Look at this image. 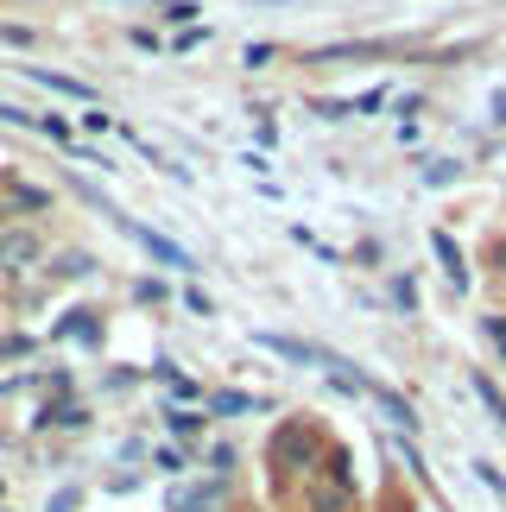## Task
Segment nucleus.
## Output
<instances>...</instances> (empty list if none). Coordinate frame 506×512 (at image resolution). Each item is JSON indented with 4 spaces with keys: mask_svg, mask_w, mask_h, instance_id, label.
Wrapping results in <instances>:
<instances>
[{
    "mask_svg": "<svg viewBox=\"0 0 506 512\" xmlns=\"http://www.w3.org/2000/svg\"><path fill=\"white\" fill-rule=\"evenodd\" d=\"M348 114H355V108H348V102H336V95H317V102H310V121H329V127H336V121H348Z\"/></svg>",
    "mask_w": 506,
    "mask_h": 512,
    "instance_id": "obj_29",
    "label": "nucleus"
},
{
    "mask_svg": "<svg viewBox=\"0 0 506 512\" xmlns=\"http://www.w3.org/2000/svg\"><path fill=\"white\" fill-rule=\"evenodd\" d=\"M431 253L443 260V272H450V285H456V291H469V253L456 247V234H450V228H431Z\"/></svg>",
    "mask_w": 506,
    "mask_h": 512,
    "instance_id": "obj_15",
    "label": "nucleus"
},
{
    "mask_svg": "<svg viewBox=\"0 0 506 512\" xmlns=\"http://www.w3.org/2000/svg\"><path fill=\"white\" fill-rule=\"evenodd\" d=\"M45 253H51V241H45L38 222H26V215L0 222V279H7V285L38 279V272H45Z\"/></svg>",
    "mask_w": 506,
    "mask_h": 512,
    "instance_id": "obj_2",
    "label": "nucleus"
},
{
    "mask_svg": "<svg viewBox=\"0 0 506 512\" xmlns=\"http://www.w3.org/2000/svg\"><path fill=\"white\" fill-rule=\"evenodd\" d=\"M102 336H108V323H102V310H95V304H70L64 317L51 323V342H83V348H102Z\"/></svg>",
    "mask_w": 506,
    "mask_h": 512,
    "instance_id": "obj_10",
    "label": "nucleus"
},
{
    "mask_svg": "<svg viewBox=\"0 0 506 512\" xmlns=\"http://www.w3.org/2000/svg\"><path fill=\"white\" fill-rule=\"evenodd\" d=\"M89 424H95V411L83 399H57V392L32 411V437H83Z\"/></svg>",
    "mask_w": 506,
    "mask_h": 512,
    "instance_id": "obj_6",
    "label": "nucleus"
},
{
    "mask_svg": "<svg viewBox=\"0 0 506 512\" xmlns=\"http://www.w3.org/2000/svg\"><path fill=\"white\" fill-rule=\"evenodd\" d=\"M140 487H146V475H140V468H121V475H102V494H114V500H121V494H140Z\"/></svg>",
    "mask_w": 506,
    "mask_h": 512,
    "instance_id": "obj_27",
    "label": "nucleus"
},
{
    "mask_svg": "<svg viewBox=\"0 0 506 512\" xmlns=\"http://www.w3.org/2000/svg\"><path fill=\"white\" fill-rule=\"evenodd\" d=\"M279 64V45H247L241 51V70H272Z\"/></svg>",
    "mask_w": 506,
    "mask_h": 512,
    "instance_id": "obj_32",
    "label": "nucleus"
},
{
    "mask_svg": "<svg viewBox=\"0 0 506 512\" xmlns=\"http://www.w3.org/2000/svg\"><path fill=\"white\" fill-rule=\"evenodd\" d=\"M197 0H159V19H165V26H197Z\"/></svg>",
    "mask_w": 506,
    "mask_h": 512,
    "instance_id": "obj_26",
    "label": "nucleus"
},
{
    "mask_svg": "<svg viewBox=\"0 0 506 512\" xmlns=\"http://www.w3.org/2000/svg\"><path fill=\"white\" fill-rule=\"evenodd\" d=\"M488 272H494V279L506 285V228H500L494 241H488Z\"/></svg>",
    "mask_w": 506,
    "mask_h": 512,
    "instance_id": "obj_37",
    "label": "nucleus"
},
{
    "mask_svg": "<svg viewBox=\"0 0 506 512\" xmlns=\"http://www.w3.org/2000/svg\"><path fill=\"white\" fill-rule=\"evenodd\" d=\"M32 38H38L32 26H13V19H0V45H13V51H26V45H32Z\"/></svg>",
    "mask_w": 506,
    "mask_h": 512,
    "instance_id": "obj_36",
    "label": "nucleus"
},
{
    "mask_svg": "<svg viewBox=\"0 0 506 512\" xmlns=\"http://www.w3.org/2000/svg\"><path fill=\"white\" fill-rule=\"evenodd\" d=\"M253 348L279 354V361H291V367H317V342H304V336H285V329H253Z\"/></svg>",
    "mask_w": 506,
    "mask_h": 512,
    "instance_id": "obj_12",
    "label": "nucleus"
},
{
    "mask_svg": "<svg viewBox=\"0 0 506 512\" xmlns=\"http://www.w3.org/2000/svg\"><path fill=\"white\" fill-rule=\"evenodd\" d=\"M184 310L190 317H216V298H209L203 285H184Z\"/></svg>",
    "mask_w": 506,
    "mask_h": 512,
    "instance_id": "obj_34",
    "label": "nucleus"
},
{
    "mask_svg": "<svg viewBox=\"0 0 506 512\" xmlns=\"http://www.w3.org/2000/svg\"><path fill=\"white\" fill-rule=\"evenodd\" d=\"M19 70H26L38 89H51V95H64V102L95 108V83H83V76H64V70H45V64H19Z\"/></svg>",
    "mask_w": 506,
    "mask_h": 512,
    "instance_id": "obj_14",
    "label": "nucleus"
},
{
    "mask_svg": "<svg viewBox=\"0 0 506 512\" xmlns=\"http://www.w3.org/2000/svg\"><path fill=\"white\" fill-rule=\"evenodd\" d=\"M127 298L140 304V310H165V304H171V285H165V279H133Z\"/></svg>",
    "mask_w": 506,
    "mask_h": 512,
    "instance_id": "obj_19",
    "label": "nucleus"
},
{
    "mask_svg": "<svg viewBox=\"0 0 506 512\" xmlns=\"http://www.w3.org/2000/svg\"><path fill=\"white\" fill-rule=\"evenodd\" d=\"M165 443H197V437H209V411L203 405H171L165 399Z\"/></svg>",
    "mask_w": 506,
    "mask_h": 512,
    "instance_id": "obj_13",
    "label": "nucleus"
},
{
    "mask_svg": "<svg viewBox=\"0 0 506 512\" xmlns=\"http://www.w3.org/2000/svg\"><path fill=\"white\" fill-rule=\"evenodd\" d=\"M367 405H380V418L399 430V437H418L424 430V418H418V405L405 399L399 386H386V380H374V373H367Z\"/></svg>",
    "mask_w": 506,
    "mask_h": 512,
    "instance_id": "obj_7",
    "label": "nucleus"
},
{
    "mask_svg": "<svg viewBox=\"0 0 506 512\" xmlns=\"http://www.w3.org/2000/svg\"><path fill=\"white\" fill-rule=\"evenodd\" d=\"M0 512H13V506H7V500H0Z\"/></svg>",
    "mask_w": 506,
    "mask_h": 512,
    "instance_id": "obj_44",
    "label": "nucleus"
},
{
    "mask_svg": "<svg viewBox=\"0 0 506 512\" xmlns=\"http://www.w3.org/2000/svg\"><path fill=\"white\" fill-rule=\"evenodd\" d=\"M38 354V336H7L0 342V361H32Z\"/></svg>",
    "mask_w": 506,
    "mask_h": 512,
    "instance_id": "obj_33",
    "label": "nucleus"
},
{
    "mask_svg": "<svg viewBox=\"0 0 506 512\" xmlns=\"http://www.w3.org/2000/svg\"><path fill=\"white\" fill-rule=\"evenodd\" d=\"M95 266H102V260H95L89 247H51L38 279H45V285H83V279H95Z\"/></svg>",
    "mask_w": 506,
    "mask_h": 512,
    "instance_id": "obj_9",
    "label": "nucleus"
},
{
    "mask_svg": "<svg viewBox=\"0 0 506 512\" xmlns=\"http://www.w3.org/2000/svg\"><path fill=\"white\" fill-rule=\"evenodd\" d=\"M203 411H209V418H253V411H272V399H260V392H241V386H209Z\"/></svg>",
    "mask_w": 506,
    "mask_h": 512,
    "instance_id": "obj_11",
    "label": "nucleus"
},
{
    "mask_svg": "<svg viewBox=\"0 0 506 512\" xmlns=\"http://www.w3.org/2000/svg\"><path fill=\"white\" fill-rule=\"evenodd\" d=\"M140 380H146V367H121V361H114V367L102 373V386H108V392H133Z\"/></svg>",
    "mask_w": 506,
    "mask_h": 512,
    "instance_id": "obj_28",
    "label": "nucleus"
},
{
    "mask_svg": "<svg viewBox=\"0 0 506 512\" xmlns=\"http://www.w3.org/2000/svg\"><path fill=\"white\" fill-rule=\"evenodd\" d=\"M469 392L481 399V411L494 418V430H506V392H500V380H494L488 367H475V373H469Z\"/></svg>",
    "mask_w": 506,
    "mask_h": 512,
    "instance_id": "obj_17",
    "label": "nucleus"
},
{
    "mask_svg": "<svg viewBox=\"0 0 506 512\" xmlns=\"http://www.w3.org/2000/svg\"><path fill=\"white\" fill-rule=\"evenodd\" d=\"M481 342H488L500 354V367H506V310H488V317H481Z\"/></svg>",
    "mask_w": 506,
    "mask_h": 512,
    "instance_id": "obj_23",
    "label": "nucleus"
},
{
    "mask_svg": "<svg viewBox=\"0 0 506 512\" xmlns=\"http://www.w3.org/2000/svg\"><path fill=\"white\" fill-rule=\"evenodd\" d=\"M291 512H367L361 500V481H342V475H304L298 494H291Z\"/></svg>",
    "mask_w": 506,
    "mask_h": 512,
    "instance_id": "obj_3",
    "label": "nucleus"
},
{
    "mask_svg": "<svg viewBox=\"0 0 506 512\" xmlns=\"http://www.w3.org/2000/svg\"><path fill=\"white\" fill-rule=\"evenodd\" d=\"M393 449H399V462H405V468H412V481L424 487V494H431V462H424V449H418L412 437H399Z\"/></svg>",
    "mask_w": 506,
    "mask_h": 512,
    "instance_id": "obj_20",
    "label": "nucleus"
},
{
    "mask_svg": "<svg viewBox=\"0 0 506 512\" xmlns=\"http://www.w3.org/2000/svg\"><path fill=\"white\" fill-rule=\"evenodd\" d=\"M203 38H209V26H184V32H178V51H197Z\"/></svg>",
    "mask_w": 506,
    "mask_h": 512,
    "instance_id": "obj_41",
    "label": "nucleus"
},
{
    "mask_svg": "<svg viewBox=\"0 0 506 512\" xmlns=\"http://www.w3.org/2000/svg\"><path fill=\"white\" fill-rule=\"evenodd\" d=\"M0 203H7L13 215H26V222H38V215H51L57 190L32 184V177H19V171H0Z\"/></svg>",
    "mask_w": 506,
    "mask_h": 512,
    "instance_id": "obj_8",
    "label": "nucleus"
},
{
    "mask_svg": "<svg viewBox=\"0 0 506 512\" xmlns=\"http://www.w3.org/2000/svg\"><path fill=\"white\" fill-rule=\"evenodd\" d=\"M146 468H152V475H165V481H184V475H197V462H190V449H184V443H152Z\"/></svg>",
    "mask_w": 506,
    "mask_h": 512,
    "instance_id": "obj_16",
    "label": "nucleus"
},
{
    "mask_svg": "<svg viewBox=\"0 0 506 512\" xmlns=\"http://www.w3.org/2000/svg\"><path fill=\"white\" fill-rule=\"evenodd\" d=\"M203 475H216V481H235V475H241V449L228 443V437H216V443H209V456H203Z\"/></svg>",
    "mask_w": 506,
    "mask_h": 512,
    "instance_id": "obj_18",
    "label": "nucleus"
},
{
    "mask_svg": "<svg viewBox=\"0 0 506 512\" xmlns=\"http://www.w3.org/2000/svg\"><path fill=\"white\" fill-rule=\"evenodd\" d=\"M0 127H32V133H38V114L19 108V102H0Z\"/></svg>",
    "mask_w": 506,
    "mask_h": 512,
    "instance_id": "obj_35",
    "label": "nucleus"
},
{
    "mask_svg": "<svg viewBox=\"0 0 506 512\" xmlns=\"http://www.w3.org/2000/svg\"><path fill=\"white\" fill-rule=\"evenodd\" d=\"M38 133H45L51 146H64V152L76 146V127H70V114H38Z\"/></svg>",
    "mask_w": 506,
    "mask_h": 512,
    "instance_id": "obj_22",
    "label": "nucleus"
},
{
    "mask_svg": "<svg viewBox=\"0 0 506 512\" xmlns=\"http://www.w3.org/2000/svg\"><path fill=\"white\" fill-rule=\"evenodd\" d=\"M475 481L488 487V494H500V500H506V468H500V462H488V456H481V462H475Z\"/></svg>",
    "mask_w": 506,
    "mask_h": 512,
    "instance_id": "obj_30",
    "label": "nucleus"
},
{
    "mask_svg": "<svg viewBox=\"0 0 506 512\" xmlns=\"http://www.w3.org/2000/svg\"><path fill=\"white\" fill-rule=\"evenodd\" d=\"M0 500H7V475H0Z\"/></svg>",
    "mask_w": 506,
    "mask_h": 512,
    "instance_id": "obj_43",
    "label": "nucleus"
},
{
    "mask_svg": "<svg viewBox=\"0 0 506 512\" xmlns=\"http://www.w3.org/2000/svg\"><path fill=\"white\" fill-rule=\"evenodd\" d=\"M235 506V481H216V475H184L165 487V512H228Z\"/></svg>",
    "mask_w": 506,
    "mask_h": 512,
    "instance_id": "obj_5",
    "label": "nucleus"
},
{
    "mask_svg": "<svg viewBox=\"0 0 506 512\" xmlns=\"http://www.w3.org/2000/svg\"><path fill=\"white\" fill-rule=\"evenodd\" d=\"M393 310H399V317H418V279H412V272L393 279Z\"/></svg>",
    "mask_w": 506,
    "mask_h": 512,
    "instance_id": "obj_24",
    "label": "nucleus"
},
{
    "mask_svg": "<svg viewBox=\"0 0 506 512\" xmlns=\"http://www.w3.org/2000/svg\"><path fill=\"white\" fill-rule=\"evenodd\" d=\"M456 177H462V159H437V165H424V184H431V190L456 184Z\"/></svg>",
    "mask_w": 506,
    "mask_h": 512,
    "instance_id": "obj_31",
    "label": "nucleus"
},
{
    "mask_svg": "<svg viewBox=\"0 0 506 512\" xmlns=\"http://www.w3.org/2000/svg\"><path fill=\"white\" fill-rule=\"evenodd\" d=\"M323 449H329V430H323V418H310V411H291V418L272 424L266 430V487H272V500L291 506L298 481L317 475Z\"/></svg>",
    "mask_w": 506,
    "mask_h": 512,
    "instance_id": "obj_1",
    "label": "nucleus"
},
{
    "mask_svg": "<svg viewBox=\"0 0 506 512\" xmlns=\"http://www.w3.org/2000/svg\"><path fill=\"white\" fill-rule=\"evenodd\" d=\"M253 140H260L266 152H272V146H279V127H272V114H260V127H253Z\"/></svg>",
    "mask_w": 506,
    "mask_h": 512,
    "instance_id": "obj_40",
    "label": "nucleus"
},
{
    "mask_svg": "<svg viewBox=\"0 0 506 512\" xmlns=\"http://www.w3.org/2000/svg\"><path fill=\"white\" fill-rule=\"evenodd\" d=\"M386 45H323V51H310L304 64H342V57H380Z\"/></svg>",
    "mask_w": 506,
    "mask_h": 512,
    "instance_id": "obj_21",
    "label": "nucleus"
},
{
    "mask_svg": "<svg viewBox=\"0 0 506 512\" xmlns=\"http://www.w3.org/2000/svg\"><path fill=\"white\" fill-rule=\"evenodd\" d=\"M83 500H89V487L70 481V487H57V494L45 500V512H83Z\"/></svg>",
    "mask_w": 506,
    "mask_h": 512,
    "instance_id": "obj_25",
    "label": "nucleus"
},
{
    "mask_svg": "<svg viewBox=\"0 0 506 512\" xmlns=\"http://www.w3.org/2000/svg\"><path fill=\"white\" fill-rule=\"evenodd\" d=\"M266 7H298V0H266Z\"/></svg>",
    "mask_w": 506,
    "mask_h": 512,
    "instance_id": "obj_42",
    "label": "nucleus"
},
{
    "mask_svg": "<svg viewBox=\"0 0 506 512\" xmlns=\"http://www.w3.org/2000/svg\"><path fill=\"white\" fill-rule=\"evenodd\" d=\"M108 222H114V234H127V241L140 247L152 266H171V272H197V253H190V247H178V241H171V234L146 228V222H133V215H121V209H114Z\"/></svg>",
    "mask_w": 506,
    "mask_h": 512,
    "instance_id": "obj_4",
    "label": "nucleus"
},
{
    "mask_svg": "<svg viewBox=\"0 0 506 512\" xmlns=\"http://www.w3.org/2000/svg\"><path fill=\"white\" fill-rule=\"evenodd\" d=\"M108 127H114L108 108H83V133H108Z\"/></svg>",
    "mask_w": 506,
    "mask_h": 512,
    "instance_id": "obj_38",
    "label": "nucleus"
},
{
    "mask_svg": "<svg viewBox=\"0 0 506 512\" xmlns=\"http://www.w3.org/2000/svg\"><path fill=\"white\" fill-rule=\"evenodd\" d=\"M348 108H355V114H374V108H386V89H367V95H355Z\"/></svg>",
    "mask_w": 506,
    "mask_h": 512,
    "instance_id": "obj_39",
    "label": "nucleus"
}]
</instances>
